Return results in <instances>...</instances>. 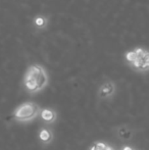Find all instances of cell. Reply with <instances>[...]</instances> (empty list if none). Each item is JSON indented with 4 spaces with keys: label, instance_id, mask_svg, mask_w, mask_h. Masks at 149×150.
<instances>
[{
    "label": "cell",
    "instance_id": "obj_7",
    "mask_svg": "<svg viewBox=\"0 0 149 150\" xmlns=\"http://www.w3.org/2000/svg\"><path fill=\"white\" fill-rule=\"evenodd\" d=\"M137 58V56H136L135 52H134V50H131V51H128L127 53H126L125 55V59L128 61L129 63H132L134 60Z\"/></svg>",
    "mask_w": 149,
    "mask_h": 150
},
{
    "label": "cell",
    "instance_id": "obj_5",
    "mask_svg": "<svg viewBox=\"0 0 149 150\" xmlns=\"http://www.w3.org/2000/svg\"><path fill=\"white\" fill-rule=\"evenodd\" d=\"M114 90V87H113V84L112 83H105L101 86L100 88V95L102 97L107 96V95H110Z\"/></svg>",
    "mask_w": 149,
    "mask_h": 150
},
{
    "label": "cell",
    "instance_id": "obj_9",
    "mask_svg": "<svg viewBox=\"0 0 149 150\" xmlns=\"http://www.w3.org/2000/svg\"><path fill=\"white\" fill-rule=\"evenodd\" d=\"M105 148H106V145L104 143L99 142V143H96L95 145H93L90 150H105Z\"/></svg>",
    "mask_w": 149,
    "mask_h": 150
},
{
    "label": "cell",
    "instance_id": "obj_6",
    "mask_svg": "<svg viewBox=\"0 0 149 150\" xmlns=\"http://www.w3.org/2000/svg\"><path fill=\"white\" fill-rule=\"evenodd\" d=\"M42 115V119L45 120L46 122H50V120H53L54 119V113L53 111L49 110V109H44L41 113Z\"/></svg>",
    "mask_w": 149,
    "mask_h": 150
},
{
    "label": "cell",
    "instance_id": "obj_4",
    "mask_svg": "<svg viewBox=\"0 0 149 150\" xmlns=\"http://www.w3.org/2000/svg\"><path fill=\"white\" fill-rule=\"evenodd\" d=\"M48 24H49V18L44 14H38L33 18V26L36 30H45L48 27Z\"/></svg>",
    "mask_w": 149,
    "mask_h": 150
},
{
    "label": "cell",
    "instance_id": "obj_11",
    "mask_svg": "<svg viewBox=\"0 0 149 150\" xmlns=\"http://www.w3.org/2000/svg\"><path fill=\"white\" fill-rule=\"evenodd\" d=\"M105 150H113V149L112 148V147H107V146H106V148H105Z\"/></svg>",
    "mask_w": 149,
    "mask_h": 150
},
{
    "label": "cell",
    "instance_id": "obj_10",
    "mask_svg": "<svg viewBox=\"0 0 149 150\" xmlns=\"http://www.w3.org/2000/svg\"><path fill=\"white\" fill-rule=\"evenodd\" d=\"M123 150H133L131 148V147H125V148H124Z\"/></svg>",
    "mask_w": 149,
    "mask_h": 150
},
{
    "label": "cell",
    "instance_id": "obj_2",
    "mask_svg": "<svg viewBox=\"0 0 149 150\" xmlns=\"http://www.w3.org/2000/svg\"><path fill=\"white\" fill-rule=\"evenodd\" d=\"M38 106L33 103H26L20 106L14 112V117L18 120H29L32 119L37 113Z\"/></svg>",
    "mask_w": 149,
    "mask_h": 150
},
{
    "label": "cell",
    "instance_id": "obj_8",
    "mask_svg": "<svg viewBox=\"0 0 149 150\" xmlns=\"http://www.w3.org/2000/svg\"><path fill=\"white\" fill-rule=\"evenodd\" d=\"M40 139H41L42 141H48L50 139V137H51V135H50V133L48 132V131L46 130H42L41 132H40Z\"/></svg>",
    "mask_w": 149,
    "mask_h": 150
},
{
    "label": "cell",
    "instance_id": "obj_1",
    "mask_svg": "<svg viewBox=\"0 0 149 150\" xmlns=\"http://www.w3.org/2000/svg\"><path fill=\"white\" fill-rule=\"evenodd\" d=\"M47 81V75H46L44 67L39 64H32L27 71L24 84L25 87L29 91L36 92L45 87Z\"/></svg>",
    "mask_w": 149,
    "mask_h": 150
},
{
    "label": "cell",
    "instance_id": "obj_3",
    "mask_svg": "<svg viewBox=\"0 0 149 150\" xmlns=\"http://www.w3.org/2000/svg\"><path fill=\"white\" fill-rule=\"evenodd\" d=\"M131 64L137 71H147L149 67V53L146 51L143 56L137 57Z\"/></svg>",
    "mask_w": 149,
    "mask_h": 150
}]
</instances>
